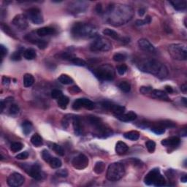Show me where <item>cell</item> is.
<instances>
[{
  "mask_svg": "<svg viewBox=\"0 0 187 187\" xmlns=\"http://www.w3.org/2000/svg\"><path fill=\"white\" fill-rule=\"evenodd\" d=\"M133 9L129 5L112 4L105 11L106 21L113 26H121L129 21L133 17Z\"/></svg>",
  "mask_w": 187,
  "mask_h": 187,
  "instance_id": "obj_1",
  "label": "cell"
},
{
  "mask_svg": "<svg viewBox=\"0 0 187 187\" xmlns=\"http://www.w3.org/2000/svg\"><path fill=\"white\" fill-rule=\"evenodd\" d=\"M137 67L143 72L153 75L159 79H164L168 76V69L159 61L155 59H143L137 63Z\"/></svg>",
  "mask_w": 187,
  "mask_h": 187,
  "instance_id": "obj_2",
  "label": "cell"
},
{
  "mask_svg": "<svg viewBox=\"0 0 187 187\" xmlns=\"http://www.w3.org/2000/svg\"><path fill=\"white\" fill-rule=\"evenodd\" d=\"M71 34L75 39L97 38L98 37V31L94 26L90 24L78 22L72 26Z\"/></svg>",
  "mask_w": 187,
  "mask_h": 187,
  "instance_id": "obj_3",
  "label": "cell"
},
{
  "mask_svg": "<svg viewBox=\"0 0 187 187\" xmlns=\"http://www.w3.org/2000/svg\"><path fill=\"white\" fill-rule=\"evenodd\" d=\"M124 174V165L120 162H114L108 166L106 177L110 181H118L123 178Z\"/></svg>",
  "mask_w": 187,
  "mask_h": 187,
  "instance_id": "obj_4",
  "label": "cell"
},
{
  "mask_svg": "<svg viewBox=\"0 0 187 187\" xmlns=\"http://www.w3.org/2000/svg\"><path fill=\"white\" fill-rule=\"evenodd\" d=\"M168 51L172 59L178 61H186L187 59L186 46L184 43H174L168 46Z\"/></svg>",
  "mask_w": 187,
  "mask_h": 187,
  "instance_id": "obj_5",
  "label": "cell"
},
{
  "mask_svg": "<svg viewBox=\"0 0 187 187\" xmlns=\"http://www.w3.org/2000/svg\"><path fill=\"white\" fill-rule=\"evenodd\" d=\"M94 75L102 80H113L115 73L113 67L110 64H103L94 69L93 71Z\"/></svg>",
  "mask_w": 187,
  "mask_h": 187,
  "instance_id": "obj_6",
  "label": "cell"
},
{
  "mask_svg": "<svg viewBox=\"0 0 187 187\" xmlns=\"http://www.w3.org/2000/svg\"><path fill=\"white\" fill-rule=\"evenodd\" d=\"M144 182L146 185H154L155 186H163L165 185L164 178L160 173L159 169L154 168L146 175L144 178Z\"/></svg>",
  "mask_w": 187,
  "mask_h": 187,
  "instance_id": "obj_7",
  "label": "cell"
},
{
  "mask_svg": "<svg viewBox=\"0 0 187 187\" xmlns=\"http://www.w3.org/2000/svg\"><path fill=\"white\" fill-rule=\"evenodd\" d=\"M88 121L92 126V127L94 128V129L97 132V134L100 137L101 136L106 137V135H111V130L109 128H107L106 126L104 125L102 120L99 119V118L94 116V115H90V116L88 117Z\"/></svg>",
  "mask_w": 187,
  "mask_h": 187,
  "instance_id": "obj_8",
  "label": "cell"
},
{
  "mask_svg": "<svg viewBox=\"0 0 187 187\" xmlns=\"http://www.w3.org/2000/svg\"><path fill=\"white\" fill-rule=\"evenodd\" d=\"M112 49V44L108 40L105 38L97 37L94 41L90 45V50L91 51H108Z\"/></svg>",
  "mask_w": 187,
  "mask_h": 187,
  "instance_id": "obj_9",
  "label": "cell"
},
{
  "mask_svg": "<svg viewBox=\"0 0 187 187\" xmlns=\"http://www.w3.org/2000/svg\"><path fill=\"white\" fill-rule=\"evenodd\" d=\"M24 169L25 170V171L32 178H33L34 179L37 180H43L46 177V174L42 171L40 167L37 164H34L32 165H28L26 164H24L23 166Z\"/></svg>",
  "mask_w": 187,
  "mask_h": 187,
  "instance_id": "obj_10",
  "label": "cell"
},
{
  "mask_svg": "<svg viewBox=\"0 0 187 187\" xmlns=\"http://www.w3.org/2000/svg\"><path fill=\"white\" fill-rule=\"evenodd\" d=\"M72 164L76 170H83L89 165V158L85 154H79L73 158Z\"/></svg>",
  "mask_w": 187,
  "mask_h": 187,
  "instance_id": "obj_11",
  "label": "cell"
},
{
  "mask_svg": "<svg viewBox=\"0 0 187 187\" xmlns=\"http://www.w3.org/2000/svg\"><path fill=\"white\" fill-rule=\"evenodd\" d=\"M26 12H27L26 17L29 18L32 23L34 24H40L43 23V17H42L41 11L38 8H30Z\"/></svg>",
  "mask_w": 187,
  "mask_h": 187,
  "instance_id": "obj_12",
  "label": "cell"
},
{
  "mask_svg": "<svg viewBox=\"0 0 187 187\" xmlns=\"http://www.w3.org/2000/svg\"><path fill=\"white\" fill-rule=\"evenodd\" d=\"M94 103L90 99L86 98L77 99L72 104V108L74 110H79L81 107H84L88 110H92L94 108Z\"/></svg>",
  "mask_w": 187,
  "mask_h": 187,
  "instance_id": "obj_13",
  "label": "cell"
},
{
  "mask_svg": "<svg viewBox=\"0 0 187 187\" xmlns=\"http://www.w3.org/2000/svg\"><path fill=\"white\" fill-rule=\"evenodd\" d=\"M25 178L21 174L18 172H13L7 178V184L12 187L21 186L24 183Z\"/></svg>",
  "mask_w": 187,
  "mask_h": 187,
  "instance_id": "obj_14",
  "label": "cell"
},
{
  "mask_svg": "<svg viewBox=\"0 0 187 187\" xmlns=\"http://www.w3.org/2000/svg\"><path fill=\"white\" fill-rule=\"evenodd\" d=\"M102 106L106 110H108V111L112 112L113 114L115 116H117V115L122 114V113H124L125 111L124 107L113 104V103L109 102H102Z\"/></svg>",
  "mask_w": 187,
  "mask_h": 187,
  "instance_id": "obj_15",
  "label": "cell"
},
{
  "mask_svg": "<svg viewBox=\"0 0 187 187\" xmlns=\"http://www.w3.org/2000/svg\"><path fill=\"white\" fill-rule=\"evenodd\" d=\"M88 5L85 2H74L69 5V11L72 14L83 13L87 9Z\"/></svg>",
  "mask_w": 187,
  "mask_h": 187,
  "instance_id": "obj_16",
  "label": "cell"
},
{
  "mask_svg": "<svg viewBox=\"0 0 187 187\" xmlns=\"http://www.w3.org/2000/svg\"><path fill=\"white\" fill-rule=\"evenodd\" d=\"M12 23H13L14 26L21 30L26 29L28 27L27 17H26V15H23V14H19V15L15 16Z\"/></svg>",
  "mask_w": 187,
  "mask_h": 187,
  "instance_id": "obj_17",
  "label": "cell"
},
{
  "mask_svg": "<svg viewBox=\"0 0 187 187\" xmlns=\"http://www.w3.org/2000/svg\"><path fill=\"white\" fill-rule=\"evenodd\" d=\"M138 46L141 50L148 53H154L156 51V48L151 42L146 39H140L137 42Z\"/></svg>",
  "mask_w": 187,
  "mask_h": 187,
  "instance_id": "obj_18",
  "label": "cell"
},
{
  "mask_svg": "<svg viewBox=\"0 0 187 187\" xmlns=\"http://www.w3.org/2000/svg\"><path fill=\"white\" fill-rule=\"evenodd\" d=\"M161 143L162 146L167 147H176L180 144V139L178 137H170L162 140Z\"/></svg>",
  "mask_w": 187,
  "mask_h": 187,
  "instance_id": "obj_19",
  "label": "cell"
},
{
  "mask_svg": "<svg viewBox=\"0 0 187 187\" xmlns=\"http://www.w3.org/2000/svg\"><path fill=\"white\" fill-rule=\"evenodd\" d=\"M118 118L120 121H124V122H129V121H133L137 119V114L133 111H130L127 113H122V114L115 116Z\"/></svg>",
  "mask_w": 187,
  "mask_h": 187,
  "instance_id": "obj_20",
  "label": "cell"
},
{
  "mask_svg": "<svg viewBox=\"0 0 187 187\" xmlns=\"http://www.w3.org/2000/svg\"><path fill=\"white\" fill-rule=\"evenodd\" d=\"M56 33V30L54 28L49 26H45V27L40 28L37 30V34L40 37H46L48 35H52Z\"/></svg>",
  "mask_w": 187,
  "mask_h": 187,
  "instance_id": "obj_21",
  "label": "cell"
},
{
  "mask_svg": "<svg viewBox=\"0 0 187 187\" xmlns=\"http://www.w3.org/2000/svg\"><path fill=\"white\" fill-rule=\"evenodd\" d=\"M72 121L73 129H74L76 135H81V133H82V128H81L80 118H79V116H77V115H75L74 117H72Z\"/></svg>",
  "mask_w": 187,
  "mask_h": 187,
  "instance_id": "obj_22",
  "label": "cell"
},
{
  "mask_svg": "<svg viewBox=\"0 0 187 187\" xmlns=\"http://www.w3.org/2000/svg\"><path fill=\"white\" fill-rule=\"evenodd\" d=\"M129 150V147L123 141H119L115 145V152L119 155H124Z\"/></svg>",
  "mask_w": 187,
  "mask_h": 187,
  "instance_id": "obj_23",
  "label": "cell"
},
{
  "mask_svg": "<svg viewBox=\"0 0 187 187\" xmlns=\"http://www.w3.org/2000/svg\"><path fill=\"white\" fill-rule=\"evenodd\" d=\"M171 4L176 11H184L187 7V2L186 0H179V1H170Z\"/></svg>",
  "mask_w": 187,
  "mask_h": 187,
  "instance_id": "obj_24",
  "label": "cell"
},
{
  "mask_svg": "<svg viewBox=\"0 0 187 187\" xmlns=\"http://www.w3.org/2000/svg\"><path fill=\"white\" fill-rule=\"evenodd\" d=\"M151 96L156 99H161L163 100H167L169 101V97H168L167 94L164 92V91L162 90H157V89H154L152 90L151 92Z\"/></svg>",
  "mask_w": 187,
  "mask_h": 187,
  "instance_id": "obj_25",
  "label": "cell"
},
{
  "mask_svg": "<svg viewBox=\"0 0 187 187\" xmlns=\"http://www.w3.org/2000/svg\"><path fill=\"white\" fill-rule=\"evenodd\" d=\"M34 83V78L33 76L29 73H26L24 76V86L28 88V87L32 86Z\"/></svg>",
  "mask_w": 187,
  "mask_h": 187,
  "instance_id": "obj_26",
  "label": "cell"
},
{
  "mask_svg": "<svg viewBox=\"0 0 187 187\" xmlns=\"http://www.w3.org/2000/svg\"><path fill=\"white\" fill-rule=\"evenodd\" d=\"M124 136L125 138H127L128 140L135 141V140H137L139 139L140 133H138L137 131H129L124 133Z\"/></svg>",
  "mask_w": 187,
  "mask_h": 187,
  "instance_id": "obj_27",
  "label": "cell"
},
{
  "mask_svg": "<svg viewBox=\"0 0 187 187\" xmlns=\"http://www.w3.org/2000/svg\"><path fill=\"white\" fill-rule=\"evenodd\" d=\"M24 58L27 60H32L36 58V51L33 48H28L25 50L23 53Z\"/></svg>",
  "mask_w": 187,
  "mask_h": 187,
  "instance_id": "obj_28",
  "label": "cell"
},
{
  "mask_svg": "<svg viewBox=\"0 0 187 187\" xmlns=\"http://www.w3.org/2000/svg\"><path fill=\"white\" fill-rule=\"evenodd\" d=\"M151 130L156 135H162L165 132V128L159 122L156 124H154L151 127Z\"/></svg>",
  "mask_w": 187,
  "mask_h": 187,
  "instance_id": "obj_29",
  "label": "cell"
},
{
  "mask_svg": "<svg viewBox=\"0 0 187 187\" xmlns=\"http://www.w3.org/2000/svg\"><path fill=\"white\" fill-rule=\"evenodd\" d=\"M31 143L35 147L41 146L42 145V139L41 136H40L38 134H34L31 137Z\"/></svg>",
  "mask_w": 187,
  "mask_h": 187,
  "instance_id": "obj_30",
  "label": "cell"
},
{
  "mask_svg": "<svg viewBox=\"0 0 187 187\" xmlns=\"http://www.w3.org/2000/svg\"><path fill=\"white\" fill-rule=\"evenodd\" d=\"M103 34H104L105 35L111 37V38H113V39H114V40H121V38L120 37L119 34L113 29H104V31H103Z\"/></svg>",
  "mask_w": 187,
  "mask_h": 187,
  "instance_id": "obj_31",
  "label": "cell"
},
{
  "mask_svg": "<svg viewBox=\"0 0 187 187\" xmlns=\"http://www.w3.org/2000/svg\"><path fill=\"white\" fill-rule=\"evenodd\" d=\"M58 80L61 83L64 85H70L74 82L72 80V78H70V76H67V75H61V76L59 77Z\"/></svg>",
  "mask_w": 187,
  "mask_h": 187,
  "instance_id": "obj_32",
  "label": "cell"
},
{
  "mask_svg": "<svg viewBox=\"0 0 187 187\" xmlns=\"http://www.w3.org/2000/svg\"><path fill=\"white\" fill-rule=\"evenodd\" d=\"M70 99L67 97L66 96H62L59 99H58V105L59 107H61L62 109H66L67 107V105L69 104Z\"/></svg>",
  "mask_w": 187,
  "mask_h": 187,
  "instance_id": "obj_33",
  "label": "cell"
},
{
  "mask_svg": "<svg viewBox=\"0 0 187 187\" xmlns=\"http://www.w3.org/2000/svg\"><path fill=\"white\" fill-rule=\"evenodd\" d=\"M49 147L51 148V149L54 151L55 153L59 156H64V149L61 147L60 146L57 145L56 143H50L49 144Z\"/></svg>",
  "mask_w": 187,
  "mask_h": 187,
  "instance_id": "obj_34",
  "label": "cell"
},
{
  "mask_svg": "<svg viewBox=\"0 0 187 187\" xmlns=\"http://www.w3.org/2000/svg\"><path fill=\"white\" fill-rule=\"evenodd\" d=\"M105 169V164L103 162H97L94 167V171L97 174H101Z\"/></svg>",
  "mask_w": 187,
  "mask_h": 187,
  "instance_id": "obj_35",
  "label": "cell"
},
{
  "mask_svg": "<svg viewBox=\"0 0 187 187\" xmlns=\"http://www.w3.org/2000/svg\"><path fill=\"white\" fill-rule=\"evenodd\" d=\"M49 165L50 167L54 168V169H57V168L61 167V166L62 165V162L59 158L53 157L49 162Z\"/></svg>",
  "mask_w": 187,
  "mask_h": 187,
  "instance_id": "obj_36",
  "label": "cell"
},
{
  "mask_svg": "<svg viewBox=\"0 0 187 187\" xmlns=\"http://www.w3.org/2000/svg\"><path fill=\"white\" fill-rule=\"evenodd\" d=\"M32 128H33V127H32V123L30 122V121H26L22 124V129H23L24 133L26 135H29V134L31 133Z\"/></svg>",
  "mask_w": 187,
  "mask_h": 187,
  "instance_id": "obj_37",
  "label": "cell"
},
{
  "mask_svg": "<svg viewBox=\"0 0 187 187\" xmlns=\"http://www.w3.org/2000/svg\"><path fill=\"white\" fill-rule=\"evenodd\" d=\"M119 87L121 91L125 93L129 92L130 90H131V85L128 82H127V81H122V82L120 83Z\"/></svg>",
  "mask_w": 187,
  "mask_h": 187,
  "instance_id": "obj_38",
  "label": "cell"
},
{
  "mask_svg": "<svg viewBox=\"0 0 187 187\" xmlns=\"http://www.w3.org/2000/svg\"><path fill=\"white\" fill-rule=\"evenodd\" d=\"M1 28H2V31L5 32V33L8 34L9 36L12 37L16 38L15 37V34L14 33V32H13V30H12L7 25H6V24H1Z\"/></svg>",
  "mask_w": 187,
  "mask_h": 187,
  "instance_id": "obj_39",
  "label": "cell"
},
{
  "mask_svg": "<svg viewBox=\"0 0 187 187\" xmlns=\"http://www.w3.org/2000/svg\"><path fill=\"white\" fill-rule=\"evenodd\" d=\"M24 145L19 142H15V143H12V145L11 146V150L13 153H16V152L21 151V150L23 148Z\"/></svg>",
  "mask_w": 187,
  "mask_h": 187,
  "instance_id": "obj_40",
  "label": "cell"
},
{
  "mask_svg": "<svg viewBox=\"0 0 187 187\" xmlns=\"http://www.w3.org/2000/svg\"><path fill=\"white\" fill-rule=\"evenodd\" d=\"M127 55L124 54H121V53H119V54H115L114 56H113V60L115 62H124V61L127 59Z\"/></svg>",
  "mask_w": 187,
  "mask_h": 187,
  "instance_id": "obj_41",
  "label": "cell"
},
{
  "mask_svg": "<svg viewBox=\"0 0 187 187\" xmlns=\"http://www.w3.org/2000/svg\"><path fill=\"white\" fill-rule=\"evenodd\" d=\"M71 62L73 63L75 65H77V66H80V67H85L86 65V62H85L83 59H81L80 58L76 57L75 56L74 58L72 59V60L70 61Z\"/></svg>",
  "mask_w": 187,
  "mask_h": 187,
  "instance_id": "obj_42",
  "label": "cell"
},
{
  "mask_svg": "<svg viewBox=\"0 0 187 187\" xmlns=\"http://www.w3.org/2000/svg\"><path fill=\"white\" fill-rule=\"evenodd\" d=\"M42 157L43 159V160L46 162H48L49 163V162L50 161V159L53 158V156H51V154H50V152L48 151V150L44 149L43 151H42Z\"/></svg>",
  "mask_w": 187,
  "mask_h": 187,
  "instance_id": "obj_43",
  "label": "cell"
},
{
  "mask_svg": "<svg viewBox=\"0 0 187 187\" xmlns=\"http://www.w3.org/2000/svg\"><path fill=\"white\" fill-rule=\"evenodd\" d=\"M146 148H147L148 151H149L150 153H153V152L155 151L156 143L155 142L152 141V140H148L146 143Z\"/></svg>",
  "mask_w": 187,
  "mask_h": 187,
  "instance_id": "obj_44",
  "label": "cell"
},
{
  "mask_svg": "<svg viewBox=\"0 0 187 187\" xmlns=\"http://www.w3.org/2000/svg\"><path fill=\"white\" fill-rule=\"evenodd\" d=\"M151 18L149 15H147L143 20H137L136 21V25L137 26H143L145 24H148L151 23Z\"/></svg>",
  "mask_w": 187,
  "mask_h": 187,
  "instance_id": "obj_45",
  "label": "cell"
},
{
  "mask_svg": "<svg viewBox=\"0 0 187 187\" xmlns=\"http://www.w3.org/2000/svg\"><path fill=\"white\" fill-rule=\"evenodd\" d=\"M19 112V107L16 104H11L9 107V113L11 115H16Z\"/></svg>",
  "mask_w": 187,
  "mask_h": 187,
  "instance_id": "obj_46",
  "label": "cell"
},
{
  "mask_svg": "<svg viewBox=\"0 0 187 187\" xmlns=\"http://www.w3.org/2000/svg\"><path fill=\"white\" fill-rule=\"evenodd\" d=\"M21 55H22V53L21 50H16V51L13 53V54L11 55V60L15 61V62L20 61L21 59Z\"/></svg>",
  "mask_w": 187,
  "mask_h": 187,
  "instance_id": "obj_47",
  "label": "cell"
},
{
  "mask_svg": "<svg viewBox=\"0 0 187 187\" xmlns=\"http://www.w3.org/2000/svg\"><path fill=\"white\" fill-rule=\"evenodd\" d=\"M62 96H63V94L62 91L61 90H59V89H54V90L51 91V97L54 99H59Z\"/></svg>",
  "mask_w": 187,
  "mask_h": 187,
  "instance_id": "obj_48",
  "label": "cell"
},
{
  "mask_svg": "<svg viewBox=\"0 0 187 187\" xmlns=\"http://www.w3.org/2000/svg\"><path fill=\"white\" fill-rule=\"evenodd\" d=\"M60 57L62 59H63L71 61L73 58L75 57V56L72 54H70V53L64 52V53H62V54L60 55Z\"/></svg>",
  "mask_w": 187,
  "mask_h": 187,
  "instance_id": "obj_49",
  "label": "cell"
},
{
  "mask_svg": "<svg viewBox=\"0 0 187 187\" xmlns=\"http://www.w3.org/2000/svg\"><path fill=\"white\" fill-rule=\"evenodd\" d=\"M127 67L126 64L119 65V66L117 67V72L119 75H121V76H123V75L127 72Z\"/></svg>",
  "mask_w": 187,
  "mask_h": 187,
  "instance_id": "obj_50",
  "label": "cell"
},
{
  "mask_svg": "<svg viewBox=\"0 0 187 187\" xmlns=\"http://www.w3.org/2000/svg\"><path fill=\"white\" fill-rule=\"evenodd\" d=\"M153 90L152 87L151 86H142L140 87V91L143 94H151V91Z\"/></svg>",
  "mask_w": 187,
  "mask_h": 187,
  "instance_id": "obj_51",
  "label": "cell"
},
{
  "mask_svg": "<svg viewBox=\"0 0 187 187\" xmlns=\"http://www.w3.org/2000/svg\"><path fill=\"white\" fill-rule=\"evenodd\" d=\"M56 174L61 178H66L68 176V171L67 169H61L56 171Z\"/></svg>",
  "mask_w": 187,
  "mask_h": 187,
  "instance_id": "obj_52",
  "label": "cell"
},
{
  "mask_svg": "<svg viewBox=\"0 0 187 187\" xmlns=\"http://www.w3.org/2000/svg\"><path fill=\"white\" fill-rule=\"evenodd\" d=\"M28 157H29V153H28L27 151L22 152V153L18 154V155L15 156V158L17 159H20V160L26 159Z\"/></svg>",
  "mask_w": 187,
  "mask_h": 187,
  "instance_id": "obj_53",
  "label": "cell"
},
{
  "mask_svg": "<svg viewBox=\"0 0 187 187\" xmlns=\"http://www.w3.org/2000/svg\"><path fill=\"white\" fill-rule=\"evenodd\" d=\"M72 118L68 117V115H66V116H64V118H63L62 121L63 127H64V128H67L69 127V123H70V119H72Z\"/></svg>",
  "mask_w": 187,
  "mask_h": 187,
  "instance_id": "obj_54",
  "label": "cell"
},
{
  "mask_svg": "<svg viewBox=\"0 0 187 187\" xmlns=\"http://www.w3.org/2000/svg\"><path fill=\"white\" fill-rule=\"evenodd\" d=\"M0 49H1V51H0L1 52V59H2V62L5 56V55H7V49L3 46V45H1V46H0Z\"/></svg>",
  "mask_w": 187,
  "mask_h": 187,
  "instance_id": "obj_55",
  "label": "cell"
},
{
  "mask_svg": "<svg viewBox=\"0 0 187 187\" xmlns=\"http://www.w3.org/2000/svg\"><path fill=\"white\" fill-rule=\"evenodd\" d=\"M11 83V79H10L7 76H3L2 77V83L3 85H8L9 83Z\"/></svg>",
  "mask_w": 187,
  "mask_h": 187,
  "instance_id": "obj_56",
  "label": "cell"
},
{
  "mask_svg": "<svg viewBox=\"0 0 187 187\" xmlns=\"http://www.w3.org/2000/svg\"><path fill=\"white\" fill-rule=\"evenodd\" d=\"M70 91H71V92H72L73 94H76L77 92H79V91H80V89H79L78 86H75L72 87V88H71L70 89Z\"/></svg>",
  "mask_w": 187,
  "mask_h": 187,
  "instance_id": "obj_57",
  "label": "cell"
},
{
  "mask_svg": "<svg viewBox=\"0 0 187 187\" xmlns=\"http://www.w3.org/2000/svg\"><path fill=\"white\" fill-rule=\"evenodd\" d=\"M97 12L98 13H102L103 12L102 11V6L101 5V4H98L97 6Z\"/></svg>",
  "mask_w": 187,
  "mask_h": 187,
  "instance_id": "obj_58",
  "label": "cell"
},
{
  "mask_svg": "<svg viewBox=\"0 0 187 187\" xmlns=\"http://www.w3.org/2000/svg\"><path fill=\"white\" fill-rule=\"evenodd\" d=\"M165 90H166L167 92L169 93V94H171V93L173 92V89H172V87L170 86H165Z\"/></svg>",
  "mask_w": 187,
  "mask_h": 187,
  "instance_id": "obj_59",
  "label": "cell"
},
{
  "mask_svg": "<svg viewBox=\"0 0 187 187\" xmlns=\"http://www.w3.org/2000/svg\"><path fill=\"white\" fill-rule=\"evenodd\" d=\"M180 89H181V91H183L184 93H186V91H187V85L186 83H184V84H183L181 87H180Z\"/></svg>",
  "mask_w": 187,
  "mask_h": 187,
  "instance_id": "obj_60",
  "label": "cell"
},
{
  "mask_svg": "<svg viewBox=\"0 0 187 187\" xmlns=\"http://www.w3.org/2000/svg\"><path fill=\"white\" fill-rule=\"evenodd\" d=\"M138 13H139V15L143 16L145 14V10L140 8V9H139V11H138Z\"/></svg>",
  "mask_w": 187,
  "mask_h": 187,
  "instance_id": "obj_61",
  "label": "cell"
},
{
  "mask_svg": "<svg viewBox=\"0 0 187 187\" xmlns=\"http://www.w3.org/2000/svg\"><path fill=\"white\" fill-rule=\"evenodd\" d=\"M180 180H181L182 182L184 183H186L187 181V178H186V176H184L183 177H181V178H180Z\"/></svg>",
  "mask_w": 187,
  "mask_h": 187,
  "instance_id": "obj_62",
  "label": "cell"
},
{
  "mask_svg": "<svg viewBox=\"0 0 187 187\" xmlns=\"http://www.w3.org/2000/svg\"><path fill=\"white\" fill-rule=\"evenodd\" d=\"M181 101H183V102H184V106L186 107V105H187V104H186V98H182L181 99Z\"/></svg>",
  "mask_w": 187,
  "mask_h": 187,
  "instance_id": "obj_63",
  "label": "cell"
}]
</instances>
